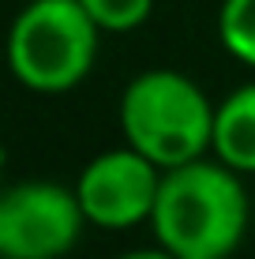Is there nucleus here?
Here are the masks:
<instances>
[{"label":"nucleus","mask_w":255,"mask_h":259,"mask_svg":"<svg viewBox=\"0 0 255 259\" xmlns=\"http://www.w3.org/2000/svg\"><path fill=\"white\" fill-rule=\"evenodd\" d=\"M248 218L251 199L240 173L203 154L162 173L146 226L177 259H229L244 244Z\"/></svg>","instance_id":"1"},{"label":"nucleus","mask_w":255,"mask_h":259,"mask_svg":"<svg viewBox=\"0 0 255 259\" xmlns=\"http://www.w3.org/2000/svg\"><path fill=\"white\" fill-rule=\"evenodd\" d=\"M117 113H120L124 143L162 169L210 154L214 102L184 71L173 68L139 71L124 87Z\"/></svg>","instance_id":"2"},{"label":"nucleus","mask_w":255,"mask_h":259,"mask_svg":"<svg viewBox=\"0 0 255 259\" xmlns=\"http://www.w3.org/2000/svg\"><path fill=\"white\" fill-rule=\"evenodd\" d=\"M101 30L79 0H30L15 12L4 60L30 94H68L94 71Z\"/></svg>","instance_id":"3"},{"label":"nucleus","mask_w":255,"mask_h":259,"mask_svg":"<svg viewBox=\"0 0 255 259\" xmlns=\"http://www.w3.org/2000/svg\"><path fill=\"white\" fill-rule=\"evenodd\" d=\"M86 229L75 188L60 181L0 184V255L12 259H64Z\"/></svg>","instance_id":"4"},{"label":"nucleus","mask_w":255,"mask_h":259,"mask_svg":"<svg viewBox=\"0 0 255 259\" xmlns=\"http://www.w3.org/2000/svg\"><path fill=\"white\" fill-rule=\"evenodd\" d=\"M162 173H165L162 165H154L146 154H139L128 143L94 154L72 184L86 226L124 233V229L150 222Z\"/></svg>","instance_id":"5"},{"label":"nucleus","mask_w":255,"mask_h":259,"mask_svg":"<svg viewBox=\"0 0 255 259\" xmlns=\"http://www.w3.org/2000/svg\"><path fill=\"white\" fill-rule=\"evenodd\" d=\"M210 154L236 173H255V83L229 91L214 105Z\"/></svg>","instance_id":"6"},{"label":"nucleus","mask_w":255,"mask_h":259,"mask_svg":"<svg viewBox=\"0 0 255 259\" xmlns=\"http://www.w3.org/2000/svg\"><path fill=\"white\" fill-rule=\"evenodd\" d=\"M218 38H222V49L233 60L255 68V0H222Z\"/></svg>","instance_id":"7"},{"label":"nucleus","mask_w":255,"mask_h":259,"mask_svg":"<svg viewBox=\"0 0 255 259\" xmlns=\"http://www.w3.org/2000/svg\"><path fill=\"white\" fill-rule=\"evenodd\" d=\"M101 34H131L154 12V0H79Z\"/></svg>","instance_id":"8"},{"label":"nucleus","mask_w":255,"mask_h":259,"mask_svg":"<svg viewBox=\"0 0 255 259\" xmlns=\"http://www.w3.org/2000/svg\"><path fill=\"white\" fill-rule=\"evenodd\" d=\"M117 259H177V255H173L169 248L154 244V248H135V252H124V255H117Z\"/></svg>","instance_id":"9"},{"label":"nucleus","mask_w":255,"mask_h":259,"mask_svg":"<svg viewBox=\"0 0 255 259\" xmlns=\"http://www.w3.org/2000/svg\"><path fill=\"white\" fill-rule=\"evenodd\" d=\"M0 177H4V147H0Z\"/></svg>","instance_id":"10"},{"label":"nucleus","mask_w":255,"mask_h":259,"mask_svg":"<svg viewBox=\"0 0 255 259\" xmlns=\"http://www.w3.org/2000/svg\"><path fill=\"white\" fill-rule=\"evenodd\" d=\"M0 259H12V255H0Z\"/></svg>","instance_id":"11"}]
</instances>
